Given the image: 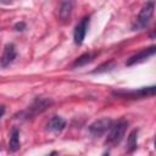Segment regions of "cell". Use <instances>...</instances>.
<instances>
[{"mask_svg": "<svg viewBox=\"0 0 156 156\" xmlns=\"http://www.w3.org/2000/svg\"><path fill=\"white\" fill-rule=\"evenodd\" d=\"M95 54H91V52H85L83 55H80L79 57H77L74 60V62L72 63V67H82V66H85L88 65L89 62H91L94 58H95Z\"/></svg>", "mask_w": 156, "mask_h": 156, "instance_id": "obj_12", "label": "cell"}, {"mask_svg": "<svg viewBox=\"0 0 156 156\" xmlns=\"http://www.w3.org/2000/svg\"><path fill=\"white\" fill-rule=\"evenodd\" d=\"M12 1H13V0H0V2H2V4H6V5H9V4H12Z\"/></svg>", "mask_w": 156, "mask_h": 156, "instance_id": "obj_17", "label": "cell"}, {"mask_svg": "<svg viewBox=\"0 0 156 156\" xmlns=\"http://www.w3.org/2000/svg\"><path fill=\"white\" fill-rule=\"evenodd\" d=\"M65 127H66V121L60 116H52L46 124V129L52 133H60Z\"/></svg>", "mask_w": 156, "mask_h": 156, "instance_id": "obj_9", "label": "cell"}, {"mask_svg": "<svg viewBox=\"0 0 156 156\" xmlns=\"http://www.w3.org/2000/svg\"><path fill=\"white\" fill-rule=\"evenodd\" d=\"M5 111H6V108H5V106H4V105H0V119H1V117L4 116V113H5Z\"/></svg>", "mask_w": 156, "mask_h": 156, "instance_id": "obj_16", "label": "cell"}, {"mask_svg": "<svg viewBox=\"0 0 156 156\" xmlns=\"http://www.w3.org/2000/svg\"><path fill=\"white\" fill-rule=\"evenodd\" d=\"M15 29L18 30V32H20V30H21V32L24 30V29H26V23H24V22H17V23L15 24Z\"/></svg>", "mask_w": 156, "mask_h": 156, "instance_id": "obj_15", "label": "cell"}, {"mask_svg": "<svg viewBox=\"0 0 156 156\" xmlns=\"http://www.w3.org/2000/svg\"><path fill=\"white\" fill-rule=\"evenodd\" d=\"M155 52H156V46H155V45H151V46H149V48H145V49H143L141 51L136 52L135 55L130 56V57L127 60L126 65H127V66H134V65L145 62V61L149 60L151 56H154Z\"/></svg>", "mask_w": 156, "mask_h": 156, "instance_id": "obj_6", "label": "cell"}, {"mask_svg": "<svg viewBox=\"0 0 156 156\" xmlns=\"http://www.w3.org/2000/svg\"><path fill=\"white\" fill-rule=\"evenodd\" d=\"M116 66H117V63L115 62V61H107V62H104V63H101V65H99L91 73L93 74H96V73H105V72H110V71H112L113 68H116Z\"/></svg>", "mask_w": 156, "mask_h": 156, "instance_id": "obj_14", "label": "cell"}, {"mask_svg": "<svg viewBox=\"0 0 156 156\" xmlns=\"http://www.w3.org/2000/svg\"><path fill=\"white\" fill-rule=\"evenodd\" d=\"M52 105V100L50 99H45V98H38L35 99L26 111L22 112V115L27 118H30V117H34L41 112H44L48 107H50Z\"/></svg>", "mask_w": 156, "mask_h": 156, "instance_id": "obj_4", "label": "cell"}, {"mask_svg": "<svg viewBox=\"0 0 156 156\" xmlns=\"http://www.w3.org/2000/svg\"><path fill=\"white\" fill-rule=\"evenodd\" d=\"M156 93V87H144L140 89H134V90H118L113 91L115 96H119L123 99H143V98H149L154 96Z\"/></svg>", "mask_w": 156, "mask_h": 156, "instance_id": "obj_3", "label": "cell"}, {"mask_svg": "<svg viewBox=\"0 0 156 156\" xmlns=\"http://www.w3.org/2000/svg\"><path fill=\"white\" fill-rule=\"evenodd\" d=\"M17 56V51H16V46L15 44L10 43V44H6L5 48H4V51H2V55L0 57V66L1 67H7L10 66L15 58Z\"/></svg>", "mask_w": 156, "mask_h": 156, "instance_id": "obj_8", "label": "cell"}, {"mask_svg": "<svg viewBox=\"0 0 156 156\" xmlns=\"http://www.w3.org/2000/svg\"><path fill=\"white\" fill-rule=\"evenodd\" d=\"M72 9H73V1L72 0H65L61 4L60 10H58V16H60V20L62 22L68 21V18L71 17Z\"/></svg>", "mask_w": 156, "mask_h": 156, "instance_id": "obj_11", "label": "cell"}, {"mask_svg": "<svg viewBox=\"0 0 156 156\" xmlns=\"http://www.w3.org/2000/svg\"><path fill=\"white\" fill-rule=\"evenodd\" d=\"M21 147L20 143V130L17 127H13L10 132V140H9V150L11 152L17 151Z\"/></svg>", "mask_w": 156, "mask_h": 156, "instance_id": "obj_10", "label": "cell"}, {"mask_svg": "<svg viewBox=\"0 0 156 156\" xmlns=\"http://www.w3.org/2000/svg\"><path fill=\"white\" fill-rule=\"evenodd\" d=\"M89 20H90L89 17H83L74 28L73 38H74V43L77 45H80L84 41V38H85V34H87V30L89 27Z\"/></svg>", "mask_w": 156, "mask_h": 156, "instance_id": "obj_7", "label": "cell"}, {"mask_svg": "<svg viewBox=\"0 0 156 156\" xmlns=\"http://www.w3.org/2000/svg\"><path fill=\"white\" fill-rule=\"evenodd\" d=\"M112 119L108 118V117H102V118H99L96 121H94L90 126H89V133L95 136V138H99V136H102L105 133L108 132V129L111 128L112 126Z\"/></svg>", "mask_w": 156, "mask_h": 156, "instance_id": "obj_5", "label": "cell"}, {"mask_svg": "<svg viewBox=\"0 0 156 156\" xmlns=\"http://www.w3.org/2000/svg\"><path fill=\"white\" fill-rule=\"evenodd\" d=\"M127 127H128V122L126 119H119L115 124L112 123L111 128L108 129L107 138H106V145H110V146L118 145L126 134Z\"/></svg>", "mask_w": 156, "mask_h": 156, "instance_id": "obj_2", "label": "cell"}, {"mask_svg": "<svg viewBox=\"0 0 156 156\" xmlns=\"http://www.w3.org/2000/svg\"><path fill=\"white\" fill-rule=\"evenodd\" d=\"M154 10H155V0H149L147 2H145L143 5L139 15L136 16V18L134 21V23L132 26V29L133 30H140V29L146 28L150 20L152 18Z\"/></svg>", "mask_w": 156, "mask_h": 156, "instance_id": "obj_1", "label": "cell"}, {"mask_svg": "<svg viewBox=\"0 0 156 156\" xmlns=\"http://www.w3.org/2000/svg\"><path fill=\"white\" fill-rule=\"evenodd\" d=\"M138 129H133L127 139V151L128 152H133L136 149V144H138Z\"/></svg>", "mask_w": 156, "mask_h": 156, "instance_id": "obj_13", "label": "cell"}]
</instances>
